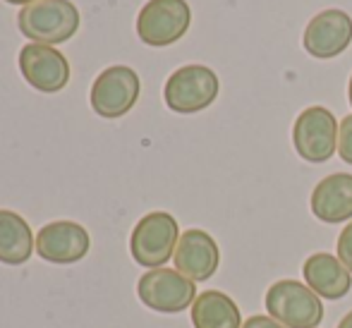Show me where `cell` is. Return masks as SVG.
Masks as SVG:
<instances>
[{"mask_svg": "<svg viewBox=\"0 0 352 328\" xmlns=\"http://www.w3.org/2000/svg\"><path fill=\"white\" fill-rule=\"evenodd\" d=\"M17 27L32 43L56 46L77 34L79 10L70 0H36L19 10Z\"/></svg>", "mask_w": 352, "mask_h": 328, "instance_id": "cell-1", "label": "cell"}, {"mask_svg": "<svg viewBox=\"0 0 352 328\" xmlns=\"http://www.w3.org/2000/svg\"><path fill=\"white\" fill-rule=\"evenodd\" d=\"M266 311L285 328H319L324 321L321 297L300 281H278L266 290Z\"/></svg>", "mask_w": 352, "mask_h": 328, "instance_id": "cell-2", "label": "cell"}, {"mask_svg": "<svg viewBox=\"0 0 352 328\" xmlns=\"http://www.w3.org/2000/svg\"><path fill=\"white\" fill-rule=\"evenodd\" d=\"M177 221L166 211H151L140 218L130 235V254L144 268H161L173 259L180 242Z\"/></svg>", "mask_w": 352, "mask_h": 328, "instance_id": "cell-3", "label": "cell"}, {"mask_svg": "<svg viewBox=\"0 0 352 328\" xmlns=\"http://www.w3.org/2000/svg\"><path fill=\"white\" fill-rule=\"evenodd\" d=\"M221 91L216 72L206 65H182L168 77L163 87V101L173 113H190L206 111Z\"/></svg>", "mask_w": 352, "mask_h": 328, "instance_id": "cell-4", "label": "cell"}, {"mask_svg": "<svg viewBox=\"0 0 352 328\" xmlns=\"http://www.w3.org/2000/svg\"><path fill=\"white\" fill-rule=\"evenodd\" d=\"M142 305L158 314H180L197 300V283L177 268H148L137 283Z\"/></svg>", "mask_w": 352, "mask_h": 328, "instance_id": "cell-5", "label": "cell"}, {"mask_svg": "<svg viewBox=\"0 0 352 328\" xmlns=\"http://www.w3.org/2000/svg\"><path fill=\"white\" fill-rule=\"evenodd\" d=\"M338 120L324 106H311L292 125V146L307 163H326L338 151Z\"/></svg>", "mask_w": 352, "mask_h": 328, "instance_id": "cell-6", "label": "cell"}, {"mask_svg": "<svg viewBox=\"0 0 352 328\" xmlns=\"http://www.w3.org/2000/svg\"><path fill=\"white\" fill-rule=\"evenodd\" d=\"M192 24L187 0H148L137 14V34L146 46L166 48L177 43Z\"/></svg>", "mask_w": 352, "mask_h": 328, "instance_id": "cell-7", "label": "cell"}, {"mask_svg": "<svg viewBox=\"0 0 352 328\" xmlns=\"http://www.w3.org/2000/svg\"><path fill=\"white\" fill-rule=\"evenodd\" d=\"M142 91L140 74L127 65H113L106 67L91 84V94L89 101L96 116L106 118V120H116L122 118L135 108L137 98Z\"/></svg>", "mask_w": 352, "mask_h": 328, "instance_id": "cell-8", "label": "cell"}, {"mask_svg": "<svg viewBox=\"0 0 352 328\" xmlns=\"http://www.w3.org/2000/svg\"><path fill=\"white\" fill-rule=\"evenodd\" d=\"M352 43V17L338 8L321 10L309 19L302 36V46L311 58L331 61L345 53Z\"/></svg>", "mask_w": 352, "mask_h": 328, "instance_id": "cell-9", "label": "cell"}, {"mask_svg": "<svg viewBox=\"0 0 352 328\" xmlns=\"http://www.w3.org/2000/svg\"><path fill=\"white\" fill-rule=\"evenodd\" d=\"M19 69L29 87L41 94H58L70 82V63L56 46L27 43L19 51Z\"/></svg>", "mask_w": 352, "mask_h": 328, "instance_id": "cell-10", "label": "cell"}, {"mask_svg": "<svg viewBox=\"0 0 352 328\" xmlns=\"http://www.w3.org/2000/svg\"><path fill=\"white\" fill-rule=\"evenodd\" d=\"M91 237L74 221H53L36 232V254L51 263H77L89 254Z\"/></svg>", "mask_w": 352, "mask_h": 328, "instance_id": "cell-11", "label": "cell"}, {"mask_svg": "<svg viewBox=\"0 0 352 328\" xmlns=\"http://www.w3.org/2000/svg\"><path fill=\"white\" fill-rule=\"evenodd\" d=\"M173 261H175L177 271L185 273L190 281L201 283V281H209L213 273L218 271L221 250H218L216 240L206 230L190 228V230H185L180 235Z\"/></svg>", "mask_w": 352, "mask_h": 328, "instance_id": "cell-12", "label": "cell"}, {"mask_svg": "<svg viewBox=\"0 0 352 328\" xmlns=\"http://www.w3.org/2000/svg\"><path fill=\"white\" fill-rule=\"evenodd\" d=\"M311 213L321 223H345L352 218V175L350 173H333L319 180L309 197Z\"/></svg>", "mask_w": 352, "mask_h": 328, "instance_id": "cell-13", "label": "cell"}, {"mask_svg": "<svg viewBox=\"0 0 352 328\" xmlns=\"http://www.w3.org/2000/svg\"><path fill=\"white\" fill-rule=\"evenodd\" d=\"M305 281L319 297L326 300H343L352 287V273L338 256L329 252H316L302 266Z\"/></svg>", "mask_w": 352, "mask_h": 328, "instance_id": "cell-14", "label": "cell"}, {"mask_svg": "<svg viewBox=\"0 0 352 328\" xmlns=\"http://www.w3.org/2000/svg\"><path fill=\"white\" fill-rule=\"evenodd\" d=\"M34 232L19 213L0 208V263L19 266L27 263L34 254Z\"/></svg>", "mask_w": 352, "mask_h": 328, "instance_id": "cell-15", "label": "cell"}, {"mask_svg": "<svg viewBox=\"0 0 352 328\" xmlns=\"http://www.w3.org/2000/svg\"><path fill=\"white\" fill-rule=\"evenodd\" d=\"M192 324L195 328H242V311L230 295L206 290L192 305Z\"/></svg>", "mask_w": 352, "mask_h": 328, "instance_id": "cell-16", "label": "cell"}, {"mask_svg": "<svg viewBox=\"0 0 352 328\" xmlns=\"http://www.w3.org/2000/svg\"><path fill=\"white\" fill-rule=\"evenodd\" d=\"M338 156L352 166V116L343 118L338 127Z\"/></svg>", "mask_w": 352, "mask_h": 328, "instance_id": "cell-17", "label": "cell"}, {"mask_svg": "<svg viewBox=\"0 0 352 328\" xmlns=\"http://www.w3.org/2000/svg\"><path fill=\"white\" fill-rule=\"evenodd\" d=\"M338 259L345 263V268L352 273V221L343 228L338 235Z\"/></svg>", "mask_w": 352, "mask_h": 328, "instance_id": "cell-18", "label": "cell"}, {"mask_svg": "<svg viewBox=\"0 0 352 328\" xmlns=\"http://www.w3.org/2000/svg\"><path fill=\"white\" fill-rule=\"evenodd\" d=\"M242 328H285L280 321H276L274 316H264V314H256L252 319H247Z\"/></svg>", "mask_w": 352, "mask_h": 328, "instance_id": "cell-19", "label": "cell"}, {"mask_svg": "<svg viewBox=\"0 0 352 328\" xmlns=\"http://www.w3.org/2000/svg\"><path fill=\"white\" fill-rule=\"evenodd\" d=\"M338 328H352V311H348V314H345L343 319H340Z\"/></svg>", "mask_w": 352, "mask_h": 328, "instance_id": "cell-20", "label": "cell"}, {"mask_svg": "<svg viewBox=\"0 0 352 328\" xmlns=\"http://www.w3.org/2000/svg\"><path fill=\"white\" fill-rule=\"evenodd\" d=\"M5 3H10V5H32V3H36V0H5Z\"/></svg>", "mask_w": 352, "mask_h": 328, "instance_id": "cell-21", "label": "cell"}, {"mask_svg": "<svg viewBox=\"0 0 352 328\" xmlns=\"http://www.w3.org/2000/svg\"><path fill=\"white\" fill-rule=\"evenodd\" d=\"M348 98H350V106H352V74H350V84H348Z\"/></svg>", "mask_w": 352, "mask_h": 328, "instance_id": "cell-22", "label": "cell"}]
</instances>
